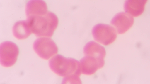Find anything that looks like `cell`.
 <instances>
[{
  "label": "cell",
  "mask_w": 150,
  "mask_h": 84,
  "mask_svg": "<svg viewBox=\"0 0 150 84\" xmlns=\"http://www.w3.org/2000/svg\"><path fill=\"white\" fill-rule=\"evenodd\" d=\"M49 65L53 72L64 77L62 83H81L80 64L77 60L58 54L49 60Z\"/></svg>",
  "instance_id": "obj_1"
},
{
  "label": "cell",
  "mask_w": 150,
  "mask_h": 84,
  "mask_svg": "<svg viewBox=\"0 0 150 84\" xmlns=\"http://www.w3.org/2000/svg\"><path fill=\"white\" fill-rule=\"evenodd\" d=\"M25 11L27 18L45 14L48 12L47 4L43 0H30L26 5Z\"/></svg>",
  "instance_id": "obj_8"
},
{
  "label": "cell",
  "mask_w": 150,
  "mask_h": 84,
  "mask_svg": "<svg viewBox=\"0 0 150 84\" xmlns=\"http://www.w3.org/2000/svg\"><path fill=\"white\" fill-rule=\"evenodd\" d=\"M147 0H126L124 9L126 13L134 17H137L143 12Z\"/></svg>",
  "instance_id": "obj_9"
},
{
  "label": "cell",
  "mask_w": 150,
  "mask_h": 84,
  "mask_svg": "<svg viewBox=\"0 0 150 84\" xmlns=\"http://www.w3.org/2000/svg\"><path fill=\"white\" fill-rule=\"evenodd\" d=\"M92 33L95 41L105 46L113 42L117 37L116 32L113 27L103 24L95 25L92 29Z\"/></svg>",
  "instance_id": "obj_3"
},
{
  "label": "cell",
  "mask_w": 150,
  "mask_h": 84,
  "mask_svg": "<svg viewBox=\"0 0 150 84\" xmlns=\"http://www.w3.org/2000/svg\"><path fill=\"white\" fill-rule=\"evenodd\" d=\"M19 53L18 46L11 41H5L0 46V63L4 67H8L16 62Z\"/></svg>",
  "instance_id": "obj_5"
},
{
  "label": "cell",
  "mask_w": 150,
  "mask_h": 84,
  "mask_svg": "<svg viewBox=\"0 0 150 84\" xmlns=\"http://www.w3.org/2000/svg\"><path fill=\"white\" fill-rule=\"evenodd\" d=\"M84 55L79 62L81 73L82 74L91 75L103 66L105 63L104 59L98 58L93 55Z\"/></svg>",
  "instance_id": "obj_6"
},
{
  "label": "cell",
  "mask_w": 150,
  "mask_h": 84,
  "mask_svg": "<svg viewBox=\"0 0 150 84\" xmlns=\"http://www.w3.org/2000/svg\"><path fill=\"white\" fill-rule=\"evenodd\" d=\"M37 39L33 44V48L36 53L42 59L47 60L57 54L58 47L51 38L43 37Z\"/></svg>",
  "instance_id": "obj_4"
},
{
  "label": "cell",
  "mask_w": 150,
  "mask_h": 84,
  "mask_svg": "<svg viewBox=\"0 0 150 84\" xmlns=\"http://www.w3.org/2000/svg\"><path fill=\"white\" fill-rule=\"evenodd\" d=\"M83 52L84 55H93L102 59H104L106 55L105 48L98 43L92 41L86 44L83 49Z\"/></svg>",
  "instance_id": "obj_11"
},
{
  "label": "cell",
  "mask_w": 150,
  "mask_h": 84,
  "mask_svg": "<svg viewBox=\"0 0 150 84\" xmlns=\"http://www.w3.org/2000/svg\"><path fill=\"white\" fill-rule=\"evenodd\" d=\"M134 22V19L130 15L122 12L117 14L111 20L110 23L115 28L118 34H122L132 26Z\"/></svg>",
  "instance_id": "obj_7"
},
{
  "label": "cell",
  "mask_w": 150,
  "mask_h": 84,
  "mask_svg": "<svg viewBox=\"0 0 150 84\" xmlns=\"http://www.w3.org/2000/svg\"><path fill=\"white\" fill-rule=\"evenodd\" d=\"M32 33L37 37H50L52 36L58 24L57 15L48 11L46 14L27 18Z\"/></svg>",
  "instance_id": "obj_2"
},
{
  "label": "cell",
  "mask_w": 150,
  "mask_h": 84,
  "mask_svg": "<svg viewBox=\"0 0 150 84\" xmlns=\"http://www.w3.org/2000/svg\"><path fill=\"white\" fill-rule=\"evenodd\" d=\"M14 36L18 40L27 38L32 33L29 22L27 20L20 21L16 22L12 28Z\"/></svg>",
  "instance_id": "obj_10"
}]
</instances>
